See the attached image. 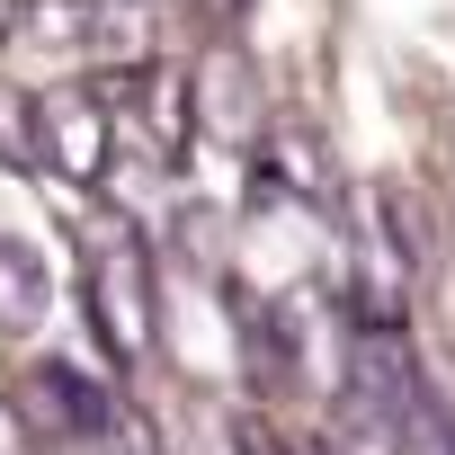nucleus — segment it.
Masks as SVG:
<instances>
[{"mask_svg": "<svg viewBox=\"0 0 455 455\" xmlns=\"http://www.w3.org/2000/svg\"><path fill=\"white\" fill-rule=\"evenodd\" d=\"M81 304H90V331H99V348L116 366H143L152 357V259H143L134 233L99 242V259L81 277Z\"/></svg>", "mask_w": 455, "mask_h": 455, "instance_id": "nucleus-1", "label": "nucleus"}, {"mask_svg": "<svg viewBox=\"0 0 455 455\" xmlns=\"http://www.w3.org/2000/svg\"><path fill=\"white\" fill-rule=\"evenodd\" d=\"M108 152H116L108 99H90V90H45V99H28V161H45V170L72 179V188H99V179H108Z\"/></svg>", "mask_w": 455, "mask_h": 455, "instance_id": "nucleus-2", "label": "nucleus"}, {"mask_svg": "<svg viewBox=\"0 0 455 455\" xmlns=\"http://www.w3.org/2000/svg\"><path fill=\"white\" fill-rule=\"evenodd\" d=\"M10 411H19L36 437H63V446H72V437H108V419H116L108 393H99L81 366H28L19 393H10Z\"/></svg>", "mask_w": 455, "mask_h": 455, "instance_id": "nucleus-3", "label": "nucleus"}, {"mask_svg": "<svg viewBox=\"0 0 455 455\" xmlns=\"http://www.w3.org/2000/svg\"><path fill=\"white\" fill-rule=\"evenodd\" d=\"M188 116L205 134H223V143H259V81H251V63L233 45L205 54V72L188 81Z\"/></svg>", "mask_w": 455, "mask_h": 455, "instance_id": "nucleus-4", "label": "nucleus"}, {"mask_svg": "<svg viewBox=\"0 0 455 455\" xmlns=\"http://www.w3.org/2000/svg\"><path fill=\"white\" fill-rule=\"evenodd\" d=\"M45 304H54L45 259H36L28 242H10V233H0V331H10V339H28V331L45 322Z\"/></svg>", "mask_w": 455, "mask_h": 455, "instance_id": "nucleus-5", "label": "nucleus"}, {"mask_svg": "<svg viewBox=\"0 0 455 455\" xmlns=\"http://www.w3.org/2000/svg\"><path fill=\"white\" fill-rule=\"evenodd\" d=\"M268 170H277L286 188H304V196H331V170H322L313 134H268Z\"/></svg>", "mask_w": 455, "mask_h": 455, "instance_id": "nucleus-6", "label": "nucleus"}, {"mask_svg": "<svg viewBox=\"0 0 455 455\" xmlns=\"http://www.w3.org/2000/svg\"><path fill=\"white\" fill-rule=\"evenodd\" d=\"M108 437H116V455H161V437L143 419H108Z\"/></svg>", "mask_w": 455, "mask_h": 455, "instance_id": "nucleus-7", "label": "nucleus"}, {"mask_svg": "<svg viewBox=\"0 0 455 455\" xmlns=\"http://www.w3.org/2000/svg\"><path fill=\"white\" fill-rule=\"evenodd\" d=\"M0 455H36V428H28L10 402H0Z\"/></svg>", "mask_w": 455, "mask_h": 455, "instance_id": "nucleus-8", "label": "nucleus"}, {"mask_svg": "<svg viewBox=\"0 0 455 455\" xmlns=\"http://www.w3.org/2000/svg\"><path fill=\"white\" fill-rule=\"evenodd\" d=\"M196 10H205V19H214V28H223V36H233V28H242V19H251V10H259V0H196Z\"/></svg>", "mask_w": 455, "mask_h": 455, "instance_id": "nucleus-9", "label": "nucleus"}, {"mask_svg": "<svg viewBox=\"0 0 455 455\" xmlns=\"http://www.w3.org/2000/svg\"><path fill=\"white\" fill-rule=\"evenodd\" d=\"M286 455H339L331 437H286Z\"/></svg>", "mask_w": 455, "mask_h": 455, "instance_id": "nucleus-10", "label": "nucleus"}, {"mask_svg": "<svg viewBox=\"0 0 455 455\" xmlns=\"http://www.w3.org/2000/svg\"><path fill=\"white\" fill-rule=\"evenodd\" d=\"M10 19H19V0H0V36H10Z\"/></svg>", "mask_w": 455, "mask_h": 455, "instance_id": "nucleus-11", "label": "nucleus"}, {"mask_svg": "<svg viewBox=\"0 0 455 455\" xmlns=\"http://www.w3.org/2000/svg\"><path fill=\"white\" fill-rule=\"evenodd\" d=\"M63 455H99V446H90V437H72V446H63Z\"/></svg>", "mask_w": 455, "mask_h": 455, "instance_id": "nucleus-12", "label": "nucleus"}]
</instances>
